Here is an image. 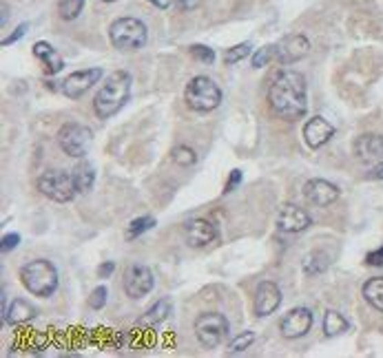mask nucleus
Here are the masks:
<instances>
[{
  "mask_svg": "<svg viewBox=\"0 0 383 358\" xmlns=\"http://www.w3.org/2000/svg\"><path fill=\"white\" fill-rule=\"evenodd\" d=\"M268 104L282 120H299L308 111V87L306 78L299 71L282 69L277 71L271 89H268Z\"/></svg>",
  "mask_w": 383,
  "mask_h": 358,
  "instance_id": "nucleus-1",
  "label": "nucleus"
},
{
  "mask_svg": "<svg viewBox=\"0 0 383 358\" xmlns=\"http://www.w3.org/2000/svg\"><path fill=\"white\" fill-rule=\"evenodd\" d=\"M131 85L133 80L127 71H113L105 85L100 87L96 98H93V111H96V115L100 120H109L116 115L131 98Z\"/></svg>",
  "mask_w": 383,
  "mask_h": 358,
  "instance_id": "nucleus-2",
  "label": "nucleus"
},
{
  "mask_svg": "<svg viewBox=\"0 0 383 358\" xmlns=\"http://www.w3.org/2000/svg\"><path fill=\"white\" fill-rule=\"evenodd\" d=\"M20 281L29 294H36L40 299H47L58 290V268L47 259H34L23 265Z\"/></svg>",
  "mask_w": 383,
  "mask_h": 358,
  "instance_id": "nucleus-3",
  "label": "nucleus"
},
{
  "mask_svg": "<svg viewBox=\"0 0 383 358\" xmlns=\"http://www.w3.org/2000/svg\"><path fill=\"white\" fill-rule=\"evenodd\" d=\"M222 89L217 87V82H213L206 76H195L184 89V102L186 107L198 111V113H211L217 107L222 104Z\"/></svg>",
  "mask_w": 383,
  "mask_h": 358,
  "instance_id": "nucleus-4",
  "label": "nucleus"
},
{
  "mask_svg": "<svg viewBox=\"0 0 383 358\" xmlns=\"http://www.w3.org/2000/svg\"><path fill=\"white\" fill-rule=\"evenodd\" d=\"M109 40L118 51H138L147 45V25L138 18H118L109 27Z\"/></svg>",
  "mask_w": 383,
  "mask_h": 358,
  "instance_id": "nucleus-5",
  "label": "nucleus"
},
{
  "mask_svg": "<svg viewBox=\"0 0 383 358\" xmlns=\"http://www.w3.org/2000/svg\"><path fill=\"white\" fill-rule=\"evenodd\" d=\"M38 190L43 192V195L51 201H58V203H69L78 195V186H76V179L71 172L67 170H45L43 175L38 179Z\"/></svg>",
  "mask_w": 383,
  "mask_h": 358,
  "instance_id": "nucleus-6",
  "label": "nucleus"
},
{
  "mask_svg": "<svg viewBox=\"0 0 383 358\" xmlns=\"http://www.w3.org/2000/svg\"><path fill=\"white\" fill-rule=\"evenodd\" d=\"M58 146L69 157H87L93 146V133L89 126L78 124V122H67L58 131Z\"/></svg>",
  "mask_w": 383,
  "mask_h": 358,
  "instance_id": "nucleus-7",
  "label": "nucleus"
},
{
  "mask_svg": "<svg viewBox=\"0 0 383 358\" xmlns=\"http://www.w3.org/2000/svg\"><path fill=\"white\" fill-rule=\"evenodd\" d=\"M195 336L206 350H215L229 336V321L220 312H204L195 321Z\"/></svg>",
  "mask_w": 383,
  "mask_h": 358,
  "instance_id": "nucleus-8",
  "label": "nucleus"
},
{
  "mask_svg": "<svg viewBox=\"0 0 383 358\" xmlns=\"http://www.w3.org/2000/svg\"><path fill=\"white\" fill-rule=\"evenodd\" d=\"M124 292H127L129 299H142V296H147L153 285H155V277L151 268H147V265L142 263H133L127 268V272H124Z\"/></svg>",
  "mask_w": 383,
  "mask_h": 358,
  "instance_id": "nucleus-9",
  "label": "nucleus"
},
{
  "mask_svg": "<svg viewBox=\"0 0 383 358\" xmlns=\"http://www.w3.org/2000/svg\"><path fill=\"white\" fill-rule=\"evenodd\" d=\"M315 316L308 308H293L288 314L282 316V321H279V332H282L284 339H302L310 332V327H313Z\"/></svg>",
  "mask_w": 383,
  "mask_h": 358,
  "instance_id": "nucleus-10",
  "label": "nucleus"
},
{
  "mask_svg": "<svg viewBox=\"0 0 383 358\" xmlns=\"http://www.w3.org/2000/svg\"><path fill=\"white\" fill-rule=\"evenodd\" d=\"M100 78H102V69L100 67L85 69V71H76V74H71V76H67L65 80H62L60 91L69 100H80L93 85H96V82H100Z\"/></svg>",
  "mask_w": 383,
  "mask_h": 358,
  "instance_id": "nucleus-11",
  "label": "nucleus"
},
{
  "mask_svg": "<svg viewBox=\"0 0 383 358\" xmlns=\"http://www.w3.org/2000/svg\"><path fill=\"white\" fill-rule=\"evenodd\" d=\"M310 54V40L302 34L286 36L277 43V63L293 65L304 60Z\"/></svg>",
  "mask_w": 383,
  "mask_h": 358,
  "instance_id": "nucleus-12",
  "label": "nucleus"
},
{
  "mask_svg": "<svg viewBox=\"0 0 383 358\" xmlns=\"http://www.w3.org/2000/svg\"><path fill=\"white\" fill-rule=\"evenodd\" d=\"M341 195V190L328 179H308L304 186V197L317 208H326L330 203H335Z\"/></svg>",
  "mask_w": 383,
  "mask_h": 358,
  "instance_id": "nucleus-13",
  "label": "nucleus"
},
{
  "mask_svg": "<svg viewBox=\"0 0 383 358\" xmlns=\"http://www.w3.org/2000/svg\"><path fill=\"white\" fill-rule=\"evenodd\" d=\"M282 305V290L273 281H262L255 290V314L264 319V316H271L277 312V308Z\"/></svg>",
  "mask_w": 383,
  "mask_h": 358,
  "instance_id": "nucleus-14",
  "label": "nucleus"
},
{
  "mask_svg": "<svg viewBox=\"0 0 383 358\" xmlns=\"http://www.w3.org/2000/svg\"><path fill=\"white\" fill-rule=\"evenodd\" d=\"M333 135H335V126L322 115L310 118L304 124V142L308 144V148H313V150L328 144V142L333 139Z\"/></svg>",
  "mask_w": 383,
  "mask_h": 358,
  "instance_id": "nucleus-15",
  "label": "nucleus"
},
{
  "mask_svg": "<svg viewBox=\"0 0 383 358\" xmlns=\"http://www.w3.org/2000/svg\"><path fill=\"white\" fill-rule=\"evenodd\" d=\"M184 237L186 243L191 245V248H204V245H209L211 241H215L217 237V228L209 219H189L184 223Z\"/></svg>",
  "mask_w": 383,
  "mask_h": 358,
  "instance_id": "nucleus-16",
  "label": "nucleus"
},
{
  "mask_svg": "<svg viewBox=\"0 0 383 358\" xmlns=\"http://www.w3.org/2000/svg\"><path fill=\"white\" fill-rule=\"evenodd\" d=\"M310 223H313L310 214L295 203H286L277 214V226L282 232H304Z\"/></svg>",
  "mask_w": 383,
  "mask_h": 358,
  "instance_id": "nucleus-17",
  "label": "nucleus"
},
{
  "mask_svg": "<svg viewBox=\"0 0 383 358\" xmlns=\"http://www.w3.org/2000/svg\"><path fill=\"white\" fill-rule=\"evenodd\" d=\"M355 155L364 161L372 164L383 157V137L377 133H364L355 139Z\"/></svg>",
  "mask_w": 383,
  "mask_h": 358,
  "instance_id": "nucleus-18",
  "label": "nucleus"
},
{
  "mask_svg": "<svg viewBox=\"0 0 383 358\" xmlns=\"http://www.w3.org/2000/svg\"><path fill=\"white\" fill-rule=\"evenodd\" d=\"M34 56L43 63V69H45L47 76H56L62 71V67H65L62 58L58 56V51L49 43H45V40H40V43L34 45Z\"/></svg>",
  "mask_w": 383,
  "mask_h": 358,
  "instance_id": "nucleus-19",
  "label": "nucleus"
},
{
  "mask_svg": "<svg viewBox=\"0 0 383 358\" xmlns=\"http://www.w3.org/2000/svg\"><path fill=\"white\" fill-rule=\"evenodd\" d=\"M36 316H38V310L34 303H29L27 299H16L12 305H9L5 321L9 325H25L29 321H34Z\"/></svg>",
  "mask_w": 383,
  "mask_h": 358,
  "instance_id": "nucleus-20",
  "label": "nucleus"
},
{
  "mask_svg": "<svg viewBox=\"0 0 383 358\" xmlns=\"http://www.w3.org/2000/svg\"><path fill=\"white\" fill-rule=\"evenodd\" d=\"M171 299H160V301H155L151 308L144 312L140 319H138V325L140 327H155V325H160L162 321H167V316L171 314Z\"/></svg>",
  "mask_w": 383,
  "mask_h": 358,
  "instance_id": "nucleus-21",
  "label": "nucleus"
},
{
  "mask_svg": "<svg viewBox=\"0 0 383 358\" xmlns=\"http://www.w3.org/2000/svg\"><path fill=\"white\" fill-rule=\"evenodd\" d=\"M328 265H330V257H328V252H324V250L308 252L304 257V261H302V268H304V272L308 274V277H317V274L326 272Z\"/></svg>",
  "mask_w": 383,
  "mask_h": 358,
  "instance_id": "nucleus-22",
  "label": "nucleus"
},
{
  "mask_svg": "<svg viewBox=\"0 0 383 358\" xmlns=\"http://www.w3.org/2000/svg\"><path fill=\"white\" fill-rule=\"evenodd\" d=\"M322 330H324V334L328 336V339H335V336H339V334H344V332L350 330V323L346 321V316L339 314L337 310H328L324 314Z\"/></svg>",
  "mask_w": 383,
  "mask_h": 358,
  "instance_id": "nucleus-23",
  "label": "nucleus"
},
{
  "mask_svg": "<svg viewBox=\"0 0 383 358\" xmlns=\"http://www.w3.org/2000/svg\"><path fill=\"white\" fill-rule=\"evenodd\" d=\"M364 299L368 301V305H372L377 312H383V277H375V279H368L364 283Z\"/></svg>",
  "mask_w": 383,
  "mask_h": 358,
  "instance_id": "nucleus-24",
  "label": "nucleus"
},
{
  "mask_svg": "<svg viewBox=\"0 0 383 358\" xmlns=\"http://www.w3.org/2000/svg\"><path fill=\"white\" fill-rule=\"evenodd\" d=\"M71 175H74V179H76L78 192H87L93 186V181H96V168H93L91 161L82 159L80 164H76V168Z\"/></svg>",
  "mask_w": 383,
  "mask_h": 358,
  "instance_id": "nucleus-25",
  "label": "nucleus"
},
{
  "mask_svg": "<svg viewBox=\"0 0 383 358\" xmlns=\"http://www.w3.org/2000/svg\"><path fill=\"white\" fill-rule=\"evenodd\" d=\"M82 9H85V0H58V16L67 23L76 20Z\"/></svg>",
  "mask_w": 383,
  "mask_h": 358,
  "instance_id": "nucleus-26",
  "label": "nucleus"
},
{
  "mask_svg": "<svg viewBox=\"0 0 383 358\" xmlns=\"http://www.w3.org/2000/svg\"><path fill=\"white\" fill-rule=\"evenodd\" d=\"M277 58V45H266V47H260L257 51H253L251 56V65L253 69H264L266 65H271V60Z\"/></svg>",
  "mask_w": 383,
  "mask_h": 358,
  "instance_id": "nucleus-27",
  "label": "nucleus"
},
{
  "mask_svg": "<svg viewBox=\"0 0 383 358\" xmlns=\"http://www.w3.org/2000/svg\"><path fill=\"white\" fill-rule=\"evenodd\" d=\"M151 228H155V217H147V214H144V217L133 219V221L129 223L127 239H129V241L138 239V237H142V234L147 232V230H151Z\"/></svg>",
  "mask_w": 383,
  "mask_h": 358,
  "instance_id": "nucleus-28",
  "label": "nucleus"
},
{
  "mask_svg": "<svg viewBox=\"0 0 383 358\" xmlns=\"http://www.w3.org/2000/svg\"><path fill=\"white\" fill-rule=\"evenodd\" d=\"M171 157H173L175 164H178V166L189 168V166H193L195 161H198V153H195L191 146H175L173 153H171Z\"/></svg>",
  "mask_w": 383,
  "mask_h": 358,
  "instance_id": "nucleus-29",
  "label": "nucleus"
},
{
  "mask_svg": "<svg viewBox=\"0 0 383 358\" xmlns=\"http://www.w3.org/2000/svg\"><path fill=\"white\" fill-rule=\"evenodd\" d=\"M251 54H253V45H251V43L235 45V47H231V49H226L224 63H226V65H235V63H240V60L248 58Z\"/></svg>",
  "mask_w": 383,
  "mask_h": 358,
  "instance_id": "nucleus-30",
  "label": "nucleus"
},
{
  "mask_svg": "<svg viewBox=\"0 0 383 358\" xmlns=\"http://www.w3.org/2000/svg\"><path fill=\"white\" fill-rule=\"evenodd\" d=\"M253 343H255V332H242L240 336H235V339L229 343V352L231 354L246 352L248 347H253Z\"/></svg>",
  "mask_w": 383,
  "mask_h": 358,
  "instance_id": "nucleus-31",
  "label": "nucleus"
},
{
  "mask_svg": "<svg viewBox=\"0 0 383 358\" xmlns=\"http://www.w3.org/2000/svg\"><path fill=\"white\" fill-rule=\"evenodd\" d=\"M191 56L200 60L202 65H213L215 63V51L206 45H191Z\"/></svg>",
  "mask_w": 383,
  "mask_h": 358,
  "instance_id": "nucleus-32",
  "label": "nucleus"
},
{
  "mask_svg": "<svg viewBox=\"0 0 383 358\" xmlns=\"http://www.w3.org/2000/svg\"><path fill=\"white\" fill-rule=\"evenodd\" d=\"M107 296H109V290L105 288V285H98V288L93 290V294H91L89 305L93 310H102L107 305Z\"/></svg>",
  "mask_w": 383,
  "mask_h": 358,
  "instance_id": "nucleus-33",
  "label": "nucleus"
},
{
  "mask_svg": "<svg viewBox=\"0 0 383 358\" xmlns=\"http://www.w3.org/2000/svg\"><path fill=\"white\" fill-rule=\"evenodd\" d=\"M242 170L240 168H235V170H231V175H229V179H226V183H224V195H229V192H233L237 186H240L242 183Z\"/></svg>",
  "mask_w": 383,
  "mask_h": 358,
  "instance_id": "nucleus-34",
  "label": "nucleus"
},
{
  "mask_svg": "<svg viewBox=\"0 0 383 358\" xmlns=\"http://www.w3.org/2000/svg\"><path fill=\"white\" fill-rule=\"evenodd\" d=\"M18 243H20L18 234L16 232H9V234H5V237H3V241H0V250H3V252H12Z\"/></svg>",
  "mask_w": 383,
  "mask_h": 358,
  "instance_id": "nucleus-35",
  "label": "nucleus"
},
{
  "mask_svg": "<svg viewBox=\"0 0 383 358\" xmlns=\"http://www.w3.org/2000/svg\"><path fill=\"white\" fill-rule=\"evenodd\" d=\"M27 29H29V25L27 23H23V25H18L16 29H14V34L12 36H7L5 40H3V47H9V45H14V43H18L20 38H23L25 34H27Z\"/></svg>",
  "mask_w": 383,
  "mask_h": 358,
  "instance_id": "nucleus-36",
  "label": "nucleus"
},
{
  "mask_svg": "<svg viewBox=\"0 0 383 358\" xmlns=\"http://www.w3.org/2000/svg\"><path fill=\"white\" fill-rule=\"evenodd\" d=\"M113 272H116V263H113V261H105V263H100L98 277H100V279H109Z\"/></svg>",
  "mask_w": 383,
  "mask_h": 358,
  "instance_id": "nucleus-37",
  "label": "nucleus"
},
{
  "mask_svg": "<svg viewBox=\"0 0 383 358\" xmlns=\"http://www.w3.org/2000/svg\"><path fill=\"white\" fill-rule=\"evenodd\" d=\"M366 263L368 265H383V245L379 250H372L368 257H366Z\"/></svg>",
  "mask_w": 383,
  "mask_h": 358,
  "instance_id": "nucleus-38",
  "label": "nucleus"
},
{
  "mask_svg": "<svg viewBox=\"0 0 383 358\" xmlns=\"http://www.w3.org/2000/svg\"><path fill=\"white\" fill-rule=\"evenodd\" d=\"M175 3L180 5V9H184V12H191V9L198 7L202 0H175Z\"/></svg>",
  "mask_w": 383,
  "mask_h": 358,
  "instance_id": "nucleus-39",
  "label": "nucleus"
},
{
  "mask_svg": "<svg viewBox=\"0 0 383 358\" xmlns=\"http://www.w3.org/2000/svg\"><path fill=\"white\" fill-rule=\"evenodd\" d=\"M149 3L153 5V7H158V9H169L175 0H149Z\"/></svg>",
  "mask_w": 383,
  "mask_h": 358,
  "instance_id": "nucleus-40",
  "label": "nucleus"
},
{
  "mask_svg": "<svg viewBox=\"0 0 383 358\" xmlns=\"http://www.w3.org/2000/svg\"><path fill=\"white\" fill-rule=\"evenodd\" d=\"M370 177L372 179H383V161H377V166H375V170L370 172Z\"/></svg>",
  "mask_w": 383,
  "mask_h": 358,
  "instance_id": "nucleus-41",
  "label": "nucleus"
},
{
  "mask_svg": "<svg viewBox=\"0 0 383 358\" xmlns=\"http://www.w3.org/2000/svg\"><path fill=\"white\" fill-rule=\"evenodd\" d=\"M7 18H9V14H7V7L3 5V18H0V23H3V27H5V23H7Z\"/></svg>",
  "mask_w": 383,
  "mask_h": 358,
  "instance_id": "nucleus-42",
  "label": "nucleus"
},
{
  "mask_svg": "<svg viewBox=\"0 0 383 358\" xmlns=\"http://www.w3.org/2000/svg\"><path fill=\"white\" fill-rule=\"evenodd\" d=\"M102 3H116V0H102Z\"/></svg>",
  "mask_w": 383,
  "mask_h": 358,
  "instance_id": "nucleus-43",
  "label": "nucleus"
}]
</instances>
